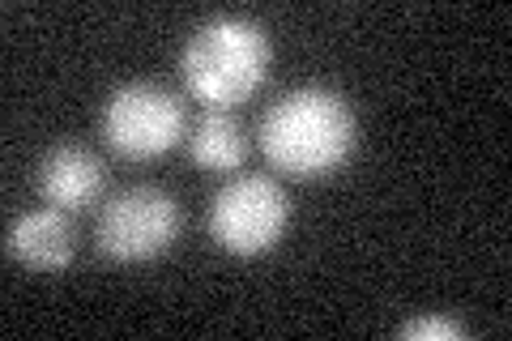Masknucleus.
<instances>
[{
    "label": "nucleus",
    "instance_id": "obj_1",
    "mask_svg": "<svg viewBox=\"0 0 512 341\" xmlns=\"http://www.w3.org/2000/svg\"><path fill=\"white\" fill-rule=\"evenodd\" d=\"M261 154L291 180H325L359 145V120L333 86H295L265 107L256 128Z\"/></svg>",
    "mask_w": 512,
    "mask_h": 341
},
{
    "label": "nucleus",
    "instance_id": "obj_2",
    "mask_svg": "<svg viewBox=\"0 0 512 341\" xmlns=\"http://www.w3.org/2000/svg\"><path fill=\"white\" fill-rule=\"evenodd\" d=\"M274 47L265 26L248 13H214L188 35L180 77L205 111H235L265 86Z\"/></svg>",
    "mask_w": 512,
    "mask_h": 341
},
{
    "label": "nucleus",
    "instance_id": "obj_3",
    "mask_svg": "<svg viewBox=\"0 0 512 341\" xmlns=\"http://www.w3.org/2000/svg\"><path fill=\"white\" fill-rule=\"evenodd\" d=\"M188 133V111L175 90L163 81H124L103 103V137L120 158L146 162L175 150Z\"/></svg>",
    "mask_w": 512,
    "mask_h": 341
},
{
    "label": "nucleus",
    "instance_id": "obj_4",
    "mask_svg": "<svg viewBox=\"0 0 512 341\" xmlns=\"http://www.w3.org/2000/svg\"><path fill=\"white\" fill-rule=\"evenodd\" d=\"M180 201L158 184H133L107 197L94 222V243L99 252L120 265H141L163 256L180 239Z\"/></svg>",
    "mask_w": 512,
    "mask_h": 341
},
{
    "label": "nucleus",
    "instance_id": "obj_5",
    "mask_svg": "<svg viewBox=\"0 0 512 341\" xmlns=\"http://www.w3.org/2000/svg\"><path fill=\"white\" fill-rule=\"evenodd\" d=\"M291 226V197L269 175H235L210 201V235L235 256H261Z\"/></svg>",
    "mask_w": 512,
    "mask_h": 341
},
{
    "label": "nucleus",
    "instance_id": "obj_6",
    "mask_svg": "<svg viewBox=\"0 0 512 341\" xmlns=\"http://www.w3.org/2000/svg\"><path fill=\"white\" fill-rule=\"evenodd\" d=\"M5 252L35 273H60L64 265H73V256H77V226L56 205L26 209V214L9 222Z\"/></svg>",
    "mask_w": 512,
    "mask_h": 341
},
{
    "label": "nucleus",
    "instance_id": "obj_7",
    "mask_svg": "<svg viewBox=\"0 0 512 341\" xmlns=\"http://www.w3.org/2000/svg\"><path fill=\"white\" fill-rule=\"evenodd\" d=\"M103 180H107V171H103L99 154H94L90 145H77V141L52 145V150L39 158V175H35L39 197L47 205L64 209V214H77V209L99 201Z\"/></svg>",
    "mask_w": 512,
    "mask_h": 341
},
{
    "label": "nucleus",
    "instance_id": "obj_8",
    "mask_svg": "<svg viewBox=\"0 0 512 341\" xmlns=\"http://www.w3.org/2000/svg\"><path fill=\"white\" fill-rule=\"evenodd\" d=\"M248 128L231 111H205L188 128V154L201 171H239L248 162Z\"/></svg>",
    "mask_w": 512,
    "mask_h": 341
},
{
    "label": "nucleus",
    "instance_id": "obj_9",
    "mask_svg": "<svg viewBox=\"0 0 512 341\" xmlns=\"http://www.w3.org/2000/svg\"><path fill=\"white\" fill-rule=\"evenodd\" d=\"M402 337L406 341H457V337H466V324L448 320V316H419L402 324Z\"/></svg>",
    "mask_w": 512,
    "mask_h": 341
}]
</instances>
